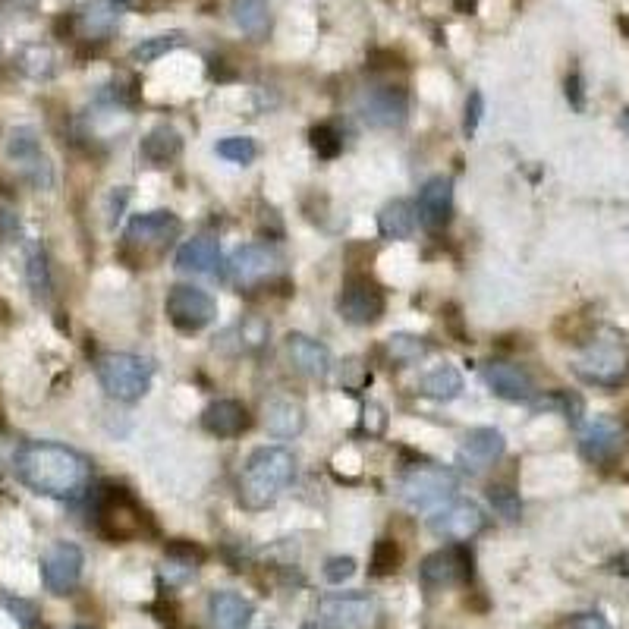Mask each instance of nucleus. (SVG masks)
Instances as JSON below:
<instances>
[{"mask_svg":"<svg viewBox=\"0 0 629 629\" xmlns=\"http://www.w3.org/2000/svg\"><path fill=\"white\" fill-rule=\"evenodd\" d=\"M13 469L19 482L35 494L57 497V501H73L92 479V463L79 450L54 441H29L19 447Z\"/></svg>","mask_w":629,"mask_h":629,"instance_id":"1","label":"nucleus"},{"mask_svg":"<svg viewBox=\"0 0 629 629\" xmlns=\"http://www.w3.org/2000/svg\"><path fill=\"white\" fill-rule=\"evenodd\" d=\"M296 475L293 453L284 447H258L249 453L246 469L240 475V504L249 510L271 507Z\"/></svg>","mask_w":629,"mask_h":629,"instance_id":"2","label":"nucleus"},{"mask_svg":"<svg viewBox=\"0 0 629 629\" xmlns=\"http://www.w3.org/2000/svg\"><path fill=\"white\" fill-rule=\"evenodd\" d=\"M183 233V221L173 211H145L126 224L120 255L142 268L148 258H161L164 249Z\"/></svg>","mask_w":629,"mask_h":629,"instance_id":"3","label":"nucleus"},{"mask_svg":"<svg viewBox=\"0 0 629 629\" xmlns=\"http://www.w3.org/2000/svg\"><path fill=\"white\" fill-rule=\"evenodd\" d=\"M95 375L107 397L136 403L155 381V362L139 353H104L95 359Z\"/></svg>","mask_w":629,"mask_h":629,"instance_id":"4","label":"nucleus"},{"mask_svg":"<svg viewBox=\"0 0 629 629\" xmlns=\"http://www.w3.org/2000/svg\"><path fill=\"white\" fill-rule=\"evenodd\" d=\"M95 529L107 538L120 545V541H133L145 532L148 516L139 507V501L126 488L120 485H101L95 491Z\"/></svg>","mask_w":629,"mask_h":629,"instance_id":"5","label":"nucleus"},{"mask_svg":"<svg viewBox=\"0 0 629 629\" xmlns=\"http://www.w3.org/2000/svg\"><path fill=\"white\" fill-rule=\"evenodd\" d=\"M453 491H457V475L447 466H409L400 475V497L412 510H438L450 501Z\"/></svg>","mask_w":629,"mask_h":629,"instance_id":"6","label":"nucleus"},{"mask_svg":"<svg viewBox=\"0 0 629 629\" xmlns=\"http://www.w3.org/2000/svg\"><path fill=\"white\" fill-rule=\"evenodd\" d=\"M384 309H387V296L375 277H368L362 271L343 277L340 293H337V312L346 324L368 328V324L381 321Z\"/></svg>","mask_w":629,"mask_h":629,"instance_id":"7","label":"nucleus"},{"mask_svg":"<svg viewBox=\"0 0 629 629\" xmlns=\"http://www.w3.org/2000/svg\"><path fill=\"white\" fill-rule=\"evenodd\" d=\"M280 268H284V255H280L274 246L249 243L230 255L224 277L236 290H255V287L268 284V280H274L280 274Z\"/></svg>","mask_w":629,"mask_h":629,"instance_id":"8","label":"nucleus"},{"mask_svg":"<svg viewBox=\"0 0 629 629\" xmlns=\"http://www.w3.org/2000/svg\"><path fill=\"white\" fill-rule=\"evenodd\" d=\"M164 312L180 334H199V331L208 328L214 318H218V306H214V299L205 290L186 287V284H177L167 293Z\"/></svg>","mask_w":629,"mask_h":629,"instance_id":"9","label":"nucleus"},{"mask_svg":"<svg viewBox=\"0 0 629 629\" xmlns=\"http://www.w3.org/2000/svg\"><path fill=\"white\" fill-rule=\"evenodd\" d=\"M7 155H10V161L19 164L23 177L35 189H51L54 186V167H51L45 151H41L38 133L32 126H16L13 129L10 139H7Z\"/></svg>","mask_w":629,"mask_h":629,"instance_id":"10","label":"nucleus"},{"mask_svg":"<svg viewBox=\"0 0 629 629\" xmlns=\"http://www.w3.org/2000/svg\"><path fill=\"white\" fill-rule=\"evenodd\" d=\"M576 375L592 384H620L629 372V359L617 340H598L585 346V353L573 362Z\"/></svg>","mask_w":629,"mask_h":629,"instance_id":"11","label":"nucleus"},{"mask_svg":"<svg viewBox=\"0 0 629 629\" xmlns=\"http://www.w3.org/2000/svg\"><path fill=\"white\" fill-rule=\"evenodd\" d=\"M82 567H85V554L73 541H57L41 557V579H45V589L54 595H70L79 579H82Z\"/></svg>","mask_w":629,"mask_h":629,"instance_id":"12","label":"nucleus"},{"mask_svg":"<svg viewBox=\"0 0 629 629\" xmlns=\"http://www.w3.org/2000/svg\"><path fill=\"white\" fill-rule=\"evenodd\" d=\"M324 629H372L378 617V601L372 595H331L318 604Z\"/></svg>","mask_w":629,"mask_h":629,"instance_id":"13","label":"nucleus"},{"mask_svg":"<svg viewBox=\"0 0 629 629\" xmlns=\"http://www.w3.org/2000/svg\"><path fill=\"white\" fill-rule=\"evenodd\" d=\"M485 510L472 501H447L428 516V529L444 541H469L485 529Z\"/></svg>","mask_w":629,"mask_h":629,"instance_id":"14","label":"nucleus"},{"mask_svg":"<svg viewBox=\"0 0 629 629\" xmlns=\"http://www.w3.org/2000/svg\"><path fill=\"white\" fill-rule=\"evenodd\" d=\"M406 92L397 85H375L359 95V114L368 126L375 129H397L406 123Z\"/></svg>","mask_w":629,"mask_h":629,"instance_id":"15","label":"nucleus"},{"mask_svg":"<svg viewBox=\"0 0 629 629\" xmlns=\"http://www.w3.org/2000/svg\"><path fill=\"white\" fill-rule=\"evenodd\" d=\"M419 576L428 589H450V585L469 582L472 579V551L463 545H453V548H441L435 554H428L422 560Z\"/></svg>","mask_w":629,"mask_h":629,"instance_id":"16","label":"nucleus"},{"mask_svg":"<svg viewBox=\"0 0 629 629\" xmlns=\"http://www.w3.org/2000/svg\"><path fill=\"white\" fill-rule=\"evenodd\" d=\"M623 444H626V435L620 422H614L611 416H598L589 425H582L579 431V453L598 466L614 463L623 453Z\"/></svg>","mask_w":629,"mask_h":629,"instance_id":"17","label":"nucleus"},{"mask_svg":"<svg viewBox=\"0 0 629 629\" xmlns=\"http://www.w3.org/2000/svg\"><path fill=\"white\" fill-rule=\"evenodd\" d=\"M507 450V441L497 428H472L460 453H457V463L469 472V475H479L485 472L488 466H494L497 460L504 457Z\"/></svg>","mask_w":629,"mask_h":629,"instance_id":"18","label":"nucleus"},{"mask_svg":"<svg viewBox=\"0 0 629 629\" xmlns=\"http://www.w3.org/2000/svg\"><path fill=\"white\" fill-rule=\"evenodd\" d=\"M482 378L497 397L513 400V403H532L535 394H538L535 381L529 378L526 368H519L513 362H488L482 368Z\"/></svg>","mask_w":629,"mask_h":629,"instance_id":"19","label":"nucleus"},{"mask_svg":"<svg viewBox=\"0 0 629 629\" xmlns=\"http://www.w3.org/2000/svg\"><path fill=\"white\" fill-rule=\"evenodd\" d=\"M416 214L428 230L447 227L450 218H453V180L450 177H431L419 192Z\"/></svg>","mask_w":629,"mask_h":629,"instance_id":"20","label":"nucleus"},{"mask_svg":"<svg viewBox=\"0 0 629 629\" xmlns=\"http://www.w3.org/2000/svg\"><path fill=\"white\" fill-rule=\"evenodd\" d=\"M180 274H195V277H218L221 274V243L211 240V236H195V240H186L177 249V258H173Z\"/></svg>","mask_w":629,"mask_h":629,"instance_id":"21","label":"nucleus"},{"mask_svg":"<svg viewBox=\"0 0 629 629\" xmlns=\"http://www.w3.org/2000/svg\"><path fill=\"white\" fill-rule=\"evenodd\" d=\"M255 607L240 592H211L208 595V626L211 629H249Z\"/></svg>","mask_w":629,"mask_h":629,"instance_id":"22","label":"nucleus"},{"mask_svg":"<svg viewBox=\"0 0 629 629\" xmlns=\"http://www.w3.org/2000/svg\"><path fill=\"white\" fill-rule=\"evenodd\" d=\"M202 425L214 438H236L252 425V419H249V409L240 400H214L202 412Z\"/></svg>","mask_w":629,"mask_h":629,"instance_id":"23","label":"nucleus"},{"mask_svg":"<svg viewBox=\"0 0 629 629\" xmlns=\"http://www.w3.org/2000/svg\"><path fill=\"white\" fill-rule=\"evenodd\" d=\"M287 356L309 378H328L331 375V350L324 343L306 337V334H290L287 337Z\"/></svg>","mask_w":629,"mask_h":629,"instance_id":"24","label":"nucleus"},{"mask_svg":"<svg viewBox=\"0 0 629 629\" xmlns=\"http://www.w3.org/2000/svg\"><path fill=\"white\" fill-rule=\"evenodd\" d=\"M117 10L114 0H89L73 13V26L85 41H107L117 29Z\"/></svg>","mask_w":629,"mask_h":629,"instance_id":"25","label":"nucleus"},{"mask_svg":"<svg viewBox=\"0 0 629 629\" xmlns=\"http://www.w3.org/2000/svg\"><path fill=\"white\" fill-rule=\"evenodd\" d=\"M205 560V551L189 545V541H173L167 545V557L161 567V579L167 585H186L195 573H199V563Z\"/></svg>","mask_w":629,"mask_h":629,"instance_id":"26","label":"nucleus"},{"mask_svg":"<svg viewBox=\"0 0 629 629\" xmlns=\"http://www.w3.org/2000/svg\"><path fill=\"white\" fill-rule=\"evenodd\" d=\"M180 151H183V136L177 133L173 126L161 123L155 126L151 133L142 139L139 145V155L151 164V167H164L170 161H177L180 158Z\"/></svg>","mask_w":629,"mask_h":629,"instance_id":"27","label":"nucleus"},{"mask_svg":"<svg viewBox=\"0 0 629 629\" xmlns=\"http://www.w3.org/2000/svg\"><path fill=\"white\" fill-rule=\"evenodd\" d=\"M419 227V214L416 205L406 202V199H394L387 202L378 214V230L384 240H409L412 233Z\"/></svg>","mask_w":629,"mask_h":629,"instance_id":"28","label":"nucleus"},{"mask_svg":"<svg viewBox=\"0 0 629 629\" xmlns=\"http://www.w3.org/2000/svg\"><path fill=\"white\" fill-rule=\"evenodd\" d=\"M265 428L274 438H296L306 428V409L296 400H271L265 406Z\"/></svg>","mask_w":629,"mask_h":629,"instance_id":"29","label":"nucleus"},{"mask_svg":"<svg viewBox=\"0 0 629 629\" xmlns=\"http://www.w3.org/2000/svg\"><path fill=\"white\" fill-rule=\"evenodd\" d=\"M230 16H233L236 29L258 41L271 29V0H233Z\"/></svg>","mask_w":629,"mask_h":629,"instance_id":"30","label":"nucleus"},{"mask_svg":"<svg viewBox=\"0 0 629 629\" xmlns=\"http://www.w3.org/2000/svg\"><path fill=\"white\" fill-rule=\"evenodd\" d=\"M419 394L428 400H438V403L457 400L463 394V375L453 365L431 368V372L419 381Z\"/></svg>","mask_w":629,"mask_h":629,"instance_id":"31","label":"nucleus"},{"mask_svg":"<svg viewBox=\"0 0 629 629\" xmlns=\"http://www.w3.org/2000/svg\"><path fill=\"white\" fill-rule=\"evenodd\" d=\"M26 284L35 296V302H48L54 293V280H51V265H48V252L41 243H32L26 252Z\"/></svg>","mask_w":629,"mask_h":629,"instance_id":"32","label":"nucleus"},{"mask_svg":"<svg viewBox=\"0 0 629 629\" xmlns=\"http://www.w3.org/2000/svg\"><path fill=\"white\" fill-rule=\"evenodd\" d=\"M16 67L29 79H51L57 73V57L48 45H26L16 54Z\"/></svg>","mask_w":629,"mask_h":629,"instance_id":"33","label":"nucleus"},{"mask_svg":"<svg viewBox=\"0 0 629 629\" xmlns=\"http://www.w3.org/2000/svg\"><path fill=\"white\" fill-rule=\"evenodd\" d=\"M186 45V35L183 32H164V35H151V38H142L139 45L129 51V60L133 63H155L158 57L177 51Z\"/></svg>","mask_w":629,"mask_h":629,"instance_id":"34","label":"nucleus"},{"mask_svg":"<svg viewBox=\"0 0 629 629\" xmlns=\"http://www.w3.org/2000/svg\"><path fill=\"white\" fill-rule=\"evenodd\" d=\"M384 350H387L390 362H397V365H412V362H419V359L428 356L431 343H428L425 337H416V334H394V337H387Z\"/></svg>","mask_w":629,"mask_h":629,"instance_id":"35","label":"nucleus"},{"mask_svg":"<svg viewBox=\"0 0 629 629\" xmlns=\"http://www.w3.org/2000/svg\"><path fill=\"white\" fill-rule=\"evenodd\" d=\"M488 504L494 507V513L507 519V523H516L519 516H523V501H519V494L510 485H491L488 488Z\"/></svg>","mask_w":629,"mask_h":629,"instance_id":"36","label":"nucleus"},{"mask_svg":"<svg viewBox=\"0 0 629 629\" xmlns=\"http://www.w3.org/2000/svg\"><path fill=\"white\" fill-rule=\"evenodd\" d=\"M400 563H403V551L397 541H390V538L375 541V551H372V573L375 576H394L400 570Z\"/></svg>","mask_w":629,"mask_h":629,"instance_id":"37","label":"nucleus"},{"mask_svg":"<svg viewBox=\"0 0 629 629\" xmlns=\"http://www.w3.org/2000/svg\"><path fill=\"white\" fill-rule=\"evenodd\" d=\"M214 151H218V158H224V161L252 164L255 155H258V145L249 136H227V139H221L218 145H214Z\"/></svg>","mask_w":629,"mask_h":629,"instance_id":"38","label":"nucleus"},{"mask_svg":"<svg viewBox=\"0 0 629 629\" xmlns=\"http://www.w3.org/2000/svg\"><path fill=\"white\" fill-rule=\"evenodd\" d=\"M312 148H315V155L324 158V161L337 158L340 151H343V136L337 133V126H331V123L315 126L312 129Z\"/></svg>","mask_w":629,"mask_h":629,"instance_id":"39","label":"nucleus"},{"mask_svg":"<svg viewBox=\"0 0 629 629\" xmlns=\"http://www.w3.org/2000/svg\"><path fill=\"white\" fill-rule=\"evenodd\" d=\"M0 604H4V611H10L13 620L23 626V629H38L41 614H38V604L35 601L16 598V595H0Z\"/></svg>","mask_w":629,"mask_h":629,"instance_id":"40","label":"nucleus"},{"mask_svg":"<svg viewBox=\"0 0 629 629\" xmlns=\"http://www.w3.org/2000/svg\"><path fill=\"white\" fill-rule=\"evenodd\" d=\"M485 117V95L482 92H472L466 98V117H463V129H466V136L472 139L475 133H479V123Z\"/></svg>","mask_w":629,"mask_h":629,"instance_id":"41","label":"nucleus"},{"mask_svg":"<svg viewBox=\"0 0 629 629\" xmlns=\"http://www.w3.org/2000/svg\"><path fill=\"white\" fill-rule=\"evenodd\" d=\"M353 573H356L353 557H331L328 563H324V579H328L331 585H343L346 579H353Z\"/></svg>","mask_w":629,"mask_h":629,"instance_id":"42","label":"nucleus"},{"mask_svg":"<svg viewBox=\"0 0 629 629\" xmlns=\"http://www.w3.org/2000/svg\"><path fill=\"white\" fill-rule=\"evenodd\" d=\"M560 629H611V623H607L601 614L592 611V614H576L570 620H563Z\"/></svg>","mask_w":629,"mask_h":629,"instance_id":"43","label":"nucleus"},{"mask_svg":"<svg viewBox=\"0 0 629 629\" xmlns=\"http://www.w3.org/2000/svg\"><path fill=\"white\" fill-rule=\"evenodd\" d=\"M268 324L265 321H258V318H249V321H243V340L249 343V346H262L265 340H268Z\"/></svg>","mask_w":629,"mask_h":629,"instance_id":"44","label":"nucleus"},{"mask_svg":"<svg viewBox=\"0 0 629 629\" xmlns=\"http://www.w3.org/2000/svg\"><path fill=\"white\" fill-rule=\"evenodd\" d=\"M567 98H570V104L576 107V111H582V107H585V95H582V76H579V73H570V79H567Z\"/></svg>","mask_w":629,"mask_h":629,"instance_id":"45","label":"nucleus"},{"mask_svg":"<svg viewBox=\"0 0 629 629\" xmlns=\"http://www.w3.org/2000/svg\"><path fill=\"white\" fill-rule=\"evenodd\" d=\"M129 202V189L123 186L120 189V199H117V192L111 195V224H117L120 221V211H123V205Z\"/></svg>","mask_w":629,"mask_h":629,"instance_id":"46","label":"nucleus"},{"mask_svg":"<svg viewBox=\"0 0 629 629\" xmlns=\"http://www.w3.org/2000/svg\"><path fill=\"white\" fill-rule=\"evenodd\" d=\"M475 7H479V0H453V10L463 13V16L475 13Z\"/></svg>","mask_w":629,"mask_h":629,"instance_id":"47","label":"nucleus"},{"mask_svg":"<svg viewBox=\"0 0 629 629\" xmlns=\"http://www.w3.org/2000/svg\"><path fill=\"white\" fill-rule=\"evenodd\" d=\"M623 126L629 129V107H626V111H623Z\"/></svg>","mask_w":629,"mask_h":629,"instance_id":"48","label":"nucleus"},{"mask_svg":"<svg viewBox=\"0 0 629 629\" xmlns=\"http://www.w3.org/2000/svg\"><path fill=\"white\" fill-rule=\"evenodd\" d=\"M620 26H623V29H626V32H629V16H626V19H623V23H620Z\"/></svg>","mask_w":629,"mask_h":629,"instance_id":"49","label":"nucleus"},{"mask_svg":"<svg viewBox=\"0 0 629 629\" xmlns=\"http://www.w3.org/2000/svg\"><path fill=\"white\" fill-rule=\"evenodd\" d=\"M302 629H321V626H315V623H309V626H302Z\"/></svg>","mask_w":629,"mask_h":629,"instance_id":"50","label":"nucleus"},{"mask_svg":"<svg viewBox=\"0 0 629 629\" xmlns=\"http://www.w3.org/2000/svg\"><path fill=\"white\" fill-rule=\"evenodd\" d=\"M73 629H89V626H73Z\"/></svg>","mask_w":629,"mask_h":629,"instance_id":"51","label":"nucleus"}]
</instances>
